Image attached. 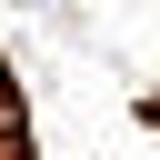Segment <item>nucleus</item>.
<instances>
[{"instance_id":"nucleus-1","label":"nucleus","mask_w":160,"mask_h":160,"mask_svg":"<svg viewBox=\"0 0 160 160\" xmlns=\"http://www.w3.org/2000/svg\"><path fill=\"white\" fill-rule=\"evenodd\" d=\"M0 160H30V140H20V130H10V140H0Z\"/></svg>"}]
</instances>
